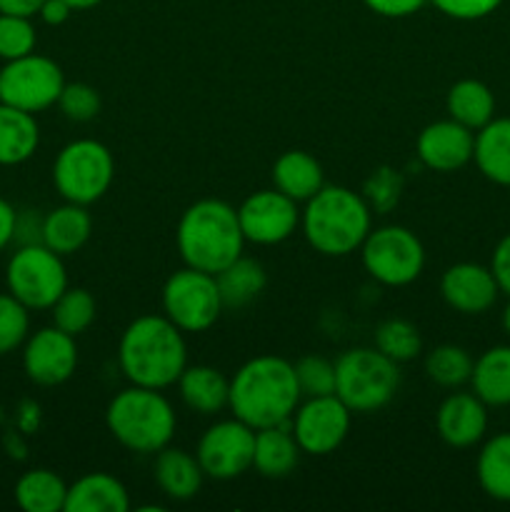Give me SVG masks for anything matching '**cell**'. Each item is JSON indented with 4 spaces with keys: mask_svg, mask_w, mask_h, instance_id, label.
<instances>
[{
    "mask_svg": "<svg viewBox=\"0 0 510 512\" xmlns=\"http://www.w3.org/2000/svg\"><path fill=\"white\" fill-rule=\"evenodd\" d=\"M300 398L293 363L278 355H258L240 365L230 380L228 408L245 425L260 430L290 423Z\"/></svg>",
    "mask_w": 510,
    "mask_h": 512,
    "instance_id": "cell-1",
    "label": "cell"
},
{
    "mask_svg": "<svg viewBox=\"0 0 510 512\" xmlns=\"http://www.w3.org/2000/svg\"><path fill=\"white\" fill-rule=\"evenodd\" d=\"M118 363L130 385L163 390L178 383L188 368L183 330L165 315H140L125 328Z\"/></svg>",
    "mask_w": 510,
    "mask_h": 512,
    "instance_id": "cell-2",
    "label": "cell"
},
{
    "mask_svg": "<svg viewBox=\"0 0 510 512\" xmlns=\"http://www.w3.org/2000/svg\"><path fill=\"white\" fill-rule=\"evenodd\" d=\"M175 243L188 268L220 273L225 265L243 255L245 235L238 210L225 200H198L180 215Z\"/></svg>",
    "mask_w": 510,
    "mask_h": 512,
    "instance_id": "cell-3",
    "label": "cell"
},
{
    "mask_svg": "<svg viewBox=\"0 0 510 512\" xmlns=\"http://www.w3.org/2000/svg\"><path fill=\"white\" fill-rule=\"evenodd\" d=\"M373 210L363 195L343 185H323L305 203L300 225L310 248L328 258L355 253L368 238Z\"/></svg>",
    "mask_w": 510,
    "mask_h": 512,
    "instance_id": "cell-4",
    "label": "cell"
},
{
    "mask_svg": "<svg viewBox=\"0 0 510 512\" xmlns=\"http://www.w3.org/2000/svg\"><path fill=\"white\" fill-rule=\"evenodd\" d=\"M105 423L123 448L133 453H158L173 440L175 410L160 390L130 385L110 400Z\"/></svg>",
    "mask_w": 510,
    "mask_h": 512,
    "instance_id": "cell-5",
    "label": "cell"
},
{
    "mask_svg": "<svg viewBox=\"0 0 510 512\" xmlns=\"http://www.w3.org/2000/svg\"><path fill=\"white\" fill-rule=\"evenodd\" d=\"M398 363L378 348H353L335 360V395L350 413H375L395 398Z\"/></svg>",
    "mask_w": 510,
    "mask_h": 512,
    "instance_id": "cell-6",
    "label": "cell"
},
{
    "mask_svg": "<svg viewBox=\"0 0 510 512\" xmlns=\"http://www.w3.org/2000/svg\"><path fill=\"white\" fill-rule=\"evenodd\" d=\"M115 178L113 153L98 140H73L53 163V183L68 203L90 205L103 198Z\"/></svg>",
    "mask_w": 510,
    "mask_h": 512,
    "instance_id": "cell-7",
    "label": "cell"
},
{
    "mask_svg": "<svg viewBox=\"0 0 510 512\" xmlns=\"http://www.w3.org/2000/svg\"><path fill=\"white\" fill-rule=\"evenodd\" d=\"M8 293L18 298L28 310H48L68 288L63 255L53 253L48 245H20L5 268Z\"/></svg>",
    "mask_w": 510,
    "mask_h": 512,
    "instance_id": "cell-8",
    "label": "cell"
},
{
    "mask_svg": "<svg viewBox=\"0 0 510 512\" xmlns=\"http://www.w3.org/2000/svg\"><path fill=\"white\" fill-rule=\"evenodd\" d=\"M368 275L390 288H403L420 278L425 268V248L413 230L403 225H385L370 230L360 245Z\"/></svg>",
    "mask_w": 510,
    "mask_h": 512,
    "instance_id": "cell-9",
    "label": "cell"
},
{
    "mask_svg": "<svg viewBox=\"0 0 510 512\" xmlns=\"http://www.w3.org/2000/svg\"><path fill=\"white\" fill-rule=\"evenodd\" d=\"M218 283L213 273L185 265L163 285V315L183 333H203L223 313Z\"/></svg>",
    "mask_w": 510,
    "mask_h": 512,
    "instance_id": "cell-10",
    "label": "cell"
},
{
    "mask_svg": "<svg viewBox=\"0 0 510 512\" xmlns=\"http://www.w3.org/2000/svg\"><path fill=\"white\" fill-rule=\"evenodd\" d=\"M63 85V68L55 60L30 53L8 60L5 68H0V103L35 115L50 105H58Z\"/></svg>",
    "mask_w": 510,
    "mask_h": 512,
    "instance_id": "cell-11",
    "label": "cell"
},
{
    "mask_svg": "<svg viewBox=\"0 0 510 512\" xmlns=\"http://www.w3.org/2000/svg\"><path fill=\"white\" fill-rule=\"evenodd\" d=\"M255 430L243 420H220L210 425L198 443L200 468L213 480H235L253 468Z\"/></svg>",
    "mask_w": 510,
    "mask_h": 512,
    "instance_id": "cell-12",
    "label": "cell"
},
{
    "mask_svg": "<svg viewBox=\"0 0 510 512\" xmlns=\"http://www.w3.org/2000/svg\"><path fill=\"white\" fill-rule=\"evenodd\" d=\"M350 408L338 395L308 398L293 413V435L308 455H328L343 445L350 430Z\"/></svg>",
    "mask_w": 510,
    "mask_h": 512,
    "instance_id": "cell-13",
    "label": "cell"
},
{
    "mask_svg": "<svg viewBox=\"0 0 510 512\" xmlns=\"http://www.w3.org/2000/svg\"><path fill=\"white\" fill-rule=\"evenodd\" d=\"M240 228L248 243L278 245L300 225V210L293 198L275 190H258L238 208Z\"/></svg>",
    "mask_w": 510,
    "mask_h": 512,
    "instance_id": "cell-14",
    "label": "cell"
},
{
    "mask_svg": "<svg viewBox=\"0 0 510 512\" xmlns=\"http://www.w3.org/2000/svg\"><path fill=\"white\" fill-rule=\"evenodd\" d=\"M25 375L35 385L55 388L65 380L73 378L78 368V345L73 335L63 333L60 328H40L38 333L25 340L23 350Z\"/></svg>",
    "mask_w": 510,
    "mask_h": 512,
    "instance_id": "cell-15",
    "label": "cell"
},
{
    "mask_svg": "<svg viewBox=\"0 0 510 512\" xmlns=\"http://www.w3.org/2000/svg\"><path fill=\"white\" fill-rule=\"evenodd\" d=\"M475 133L453 118L438 120L420 130L415 153L425 168L435 173H455L473 160Z\"/></svg>",
    "mask_w": 510,
    "mask_h": 512,
    "instance_id": "cell-16",
    "label": "cell"
},
{
    "mask_svg": "<svg viewBox=\"0 0 510 512\" xmlns=\"http://www.w3.org/2000/svg\"><path fill=\"white\" fill-rule=\"evenodd\" d=\"M443 300L463 315H480L495 305L500 288L493 270L478 263L450 265L440 280Z\"/></svg>",
    "mask_w": 510,
    "mask_h": 512,
    "instance_id": "cell-17",
    "label": "cell"
},
{
    "mask_svg": "<svg viewBox=\"0 0 510 512\" xmlns=\"http://www.w3.org/2000/svg\"><path fill=\"white\" fill-rule=\"evenodd\" d=\"M435 428L450 448H473L488 430V405L475 393H453L440 403Z\"/></svg>",
    "mask_w": 510,
    "mask_h": 512,
    "instance_id": "cell-18",
    "label": "cell"
},
{
    "mask_svg": "<svg viewBox=\"0 0 510 512\" xmlns=\"http://www.w3.org/2000/svg\"><path fill=\"white\" fill-rule=\"evenodd\" d=\"M300 453H303V450H300L293 430H288V423L255 430L253 468L258 470L263 478H288L295 470V465H298Z\"/></svg>",
    "mask_w": 510,
    "mask_h": 512,
    "instance_id": "cell-19",
    "label": "cell"
},
{
    "mask_svg": "<svg viewBox=\"0 0 510 512\" xmlns=\"http://www.w3.org/2000/svg\"><path fill=\"white\" fill-rule=\"evenodd\" d=\"M130 495L118 478L108 473H90L68 488L65 512H125Z\"/></svg>",
    "mask_w": 510,
    "mask_h": 512,
    "instance_id": "cell-20",
    "label": "cell"
},
{
    "mask_svg": "<svg viewBox=\"0 0 510 512\" xmlns=\"http://www.w3.org/2000/svg\"><path fill=\"white\" fill-rule=\"evenodd\" d=\"M153 478L168 498L190 500L198 495L205 473L195 455L165 445V448L158 450V455H155Z\"/></svg>",
    "mask_w": 510,
    "mask_h": 512,
    "instance_id": "cell-21",
    "label": "cell"
},
{
    "mask_svg": "<svg viewBox=\"0 0 510 512\" xmlns=\"http://www.w3.org/2000/svg\"><path fill=\"white\" fill-rule=\"evenodd\" d=\"M93 233L88 205L68 203L43 215V245L58 255H73L83 248Z\"/></svg>",
    "mask_w": 510,
    "mask_h": 512,
    "instance_id": "cell-22",
    "label": "cell"
},
{
    "mask_svg": "<svg viewBox=\"0 0 510 512\" xmlns=\"http://www.w3.org/2000/svg\"><path fill=\"white\" fill-rule=\"evenodd\" d=\"M180 398L193 413L215 415L230 403V380L210 365L185 368L178 378Z\"/></svg>",
    "mask_w": 510,
    "mask_h": 512,
    "instance_id": "cell-23",
    "label": "cell"
},
{
    "mask_svg": "<svg viewBox=\"0 0 510 512\" xmlns=\"http://www.w3.org/2000/svg\"><path fill=\"white\" fill-rule=\"evenodd\" d=\"M273 183L295 203H308L325 185L323 168L305 150H288L273 165Z\"/></svg>",
    "mask_w": 510,
    "mask_h": 512,
    "instance_id": "cell-24",
    "label": "cell"
},
{
    "mask_svg": "<svg viewBox=\"0 0 510 512\" xmlns=\"http://www.w3.org/2000/svg\"><path fill=\"white\" fill-rule=\"evenodd\" d=\"M473 160L485 178L510 188V118H493L475 133Z\"/></svg>",
    "mask_w": 510,
    "mask_h": 512,
    "instance_id": "cell-25",
    "label": "cell"
},
{
    "mask_svg": "<svg viewBox=\"0 0 510 512\" xmlns=\"http://www.w3.org/2000/svg\"><path fill=\"white\" fill-rule=\"evenodd\" d=\"M40 128L33 113L0 103V165H20L38 150Z\"/></svg>",
    "mask_w": 510,
    "mask_h": 512,
    "instance_id": "cell-26",
    "label": "cell"
},
{
    "mask_svg": "<svg viewBox=\"0 0 510 512\" xmlns=\"http://www.w3.org/2000/svg\"><path fill=\"white\" fill-rule=\"evenodd\" d=\"M445 108H448V115L455 123L478 133L483 125H488L495 118V95L480 80L463 78L448 90Z\"/></svg>",
    "mask_w": 510,
    "mask_h": 512,
    "instance_id": "cell-27",
    "label": "cell"
},
{
    "mask_svg": "<svg viewBox=\"0 0 510 512\" xmlns=\"http://www.w3.org/2000/svg\"><path fill=\"white\" fill-rule=\"evenodd\" d=\"M470 385L485 405H493V408L510 405V345L485 350L475 360Z\"/></svg>",
    "mask_w": 510,
    "mask_h": 512,
    "instance_id": "cell-28",
    "label": "cell"
},
{
    "mask_svg": "<svg viewBox=\"0 0 510 512\" xmlns=\"http://www.w3.org/2000/svg\"><path fill=\"white\" fill-rule=\"evenodd\" d=\"M215 283H218L225 308L238 310L253 303L263 293L265 285H268V275L258 260L240 255L233 263L225 265L220 273H215Z\"/></svg>",
    "mask_w": 510,
    "mask_h": 512,
    "instance_id": "cell-29",
    "label": "cell"
},
{
    "mask_svg": "<svg viewBox=\"0 0 510 512\" xmlns=\"http://www.w3.org/2000/svg\"><path fill=\"white\" fill-rule=\"evenodd\" d=\"M65 498L68 485L53 470H28L15 483V503L25 512H60L65 510Z\"/></svg>",
    "mask_w": 510,
    "mask_h": 512,
    "instance_id": "cell-30",
    "label": "cell"
},
{
    "mask_svg": "<svg viewBox=\"0 0 510 512\" xmlns=\"http://www.w3.org/2000/svg\"><path fill=\"white\" fill-rule=\"evenodd\" d=\"M478 483L500 503H510V433H498L483 445L478 455Z\"/></svg>",
    "mask_w": 510,
    "mask_h": 512,
    "instance_id": "cell-31",
    "label": "cell"
},
{
    "mask_svg": "<svg viewBox=\"0 0 510 512\" xmlns=\"http://www.w3.org/2000/svg\"><path fill=\"white\" fill-rule=\"evenodd\" d=\"M475 360L460 345H438L425 358V373L440 388H460L470 383Z\"/></svg>",
    "mask_w": 510,
    "mask_h": 512,
    "instance_id": "cell-32",
    "label": "cell"
},
{
    "mask_svg": "<svg viewBox=\"0 0 510 512\" xmlns=\"http://www.w3.org/2000/svg\"><path fill=\"white\" fill-rule=\"evenodd\" d=\"M50 310H53L55 328L78 338L80 333H85L93 325L98 305H95V298L85 288H65V293L55 300Z\"/></svg>",
    "mask_w": 510,
    "mask_h": 512,
    "instance_id": "cell-33",
    "label": "cell"
},
{
    "mask_svg": "<svg viewBox=\"0 0 510 512\" xmlns=\"http://www.w3.org/2000/svg\"><path fill=\"white\" fill-rule=\"evenodd\" d=\"M375 348L395 363H408V360L418 358L423 340L413 323L403 318H390L375 328Z\"/></svg>",
    "mask_w": 510,
    "mask_h": 512,
    "instance_id": "cell-34",
    "label": "cell"
},
{
    "mask_svg": "<svg viewBox=\"0 0 510 512\" xmlns=\"http://www.w3.org/2000/svg\"><path fill=\"white\" fill-rule=\"evenodd\" d=\"M295 368L300 395L305 398H323L335 395V363H330L323 355H303Z\"/></svg>",
    "mask_w": 510,
    "mask_h": 512,
    "instance_id": "cell-35",
    "label": "cell"
},
{
    "mask_svg": "<svg viewBox=\"0 0 510 512\" xmlns=\"http://www.w3.org/2000/svg\"><path fill=\"white\" fill-rule=\"evenodd\" d=\"M403 193V175L390 165H380L368 175L363 185V198L373 213H390Z\"/></svg>",
    "mask_w": 510,
    "mask_h": 512,
    "instance_id": "cell-36",
    "label": "cell"
},
{
    "mask_svg": "<svg viewBox=\"0 0 510 512\" xmlns=\"http://www.w3.org/2000/svg\"><path fill=\"white\" fill-rule=\"evenodd\" d=\"M28 308L10 293H0V355L13 353L28 340Z\"/></svg>",
    "mask_w": 510,
    "mask_h": 512,
    "instance_id": "cell-37",
    "label": "cell"
},
{
    "mask_svg": "<svg viewBox=\"0 0 510 512\" xmlns=\"http://www.w3.org/2000/svg\"><path fill=\"white\" fill-rule=\"evenodd\" d=\"M35 40H38V35H35L30 18L0 13V58L5 63L33 53Z\"/></svg>",
    "mask_w": 510,
    "mask_h": 512,
    "instance_id": "cell-38",
    "label": "cell"
},
{
    "mask_svg": "<svg viewBox=\"0 0 510 512\" xmlns=\"http://www.w3.org/2000/svg\"><path fill=\"white\" fill-rule=\"evenodd\" d=\"M100 93L88 83H65L58 98L60 113L73 123H90L100 113Z\"/></svg>",
    "mask_w": 510,
    "mask_h": 512,
    "instance_id": "cell-39",
    "label": "cell"
},
{
    "mask_svg": "<svg viewBox=\"0 0 510 512\" xmlns=\"http://www.w3.org/2000/svg\"><path fill=\"white\" fill-rule=\"evenodd\" d=\"M430 3L453 20H480L495 13L503 0H430Z\"/></svg>",
    "mask_w": 510,
    "mask_h": 512,
    "instance_id": "cell-40",
    "label": "cell"
},
{
    "mask_svg": "<svg viewBox=\"0 0 510 512\" xmlns=\"http://www.w3.org/2000/svg\"><path fill=\"white\" fill-rule=\"evenodd\" d=\"M363 3L383 18H408L430 0H363Z\"/></svg>",
    "mask_w": 510,
    "mask_h": 512,
    "instance_id": "cell-41",
    "label": "cell"
},
{
    "mask_svg": "<svg viewBox=\"0 0 510 512\" xmlns=\"http://www.w3.org/2000/svg\"><path fill=\"white\" fill-rule=\"evenodd\" d=\"M490 270H493L495 280H498L500 293L510 298V233L495 245L493 260H490Z\"/></svg>",
    "mask_w": 510,
    "mask_h": 512,
    "instance_id": "cell-42",
    "label": "cell"
},
{
    "mask_svg": "<svg viewBox=\"0 0 510 512\" xmlns=\"http://www.w3.org/2000/svg\"><path fill=\"white\" fill-rule=\"evenodd\" d=\"M40 18H43L45 25H63L65 20L73 15V8H70L65 0H45L43 5H40Z\"/></svg>",
    "mask_w": 510,
    "mask_h": 512,
    "instance_id": "cell-43",
    "label": "cell"
},
{
    "mask_svg": "<svg viewBox=\"0 0 510 512\" xmlns=\"http://www.w3.org/2000/svg\"><path fill=\"white\" fill-rule=\"evenodd\" d=\"M15 208L5 198H0V250L13 243L15 233Z\"/></svg>",
    "mask_w": 510,
    "mask_h": 512,
    "instance_id": "cell-44",
    "label": "cell"
},
{
    "mask_svg": "<svg viewBox=\"0 0 510 512\" xmlns=\"http://www.w3.org/2000/svg\"><path fill=\"white\" fill-rule=\"evenodd\" d=\"M45 0H0V13L20 15V18H33L40 13V5Z\"/></svg>",
    "mask_w": 510,
    "mask_h": 512,
    "instance_id": "cell-45",
    "label": "cell"
},
{
    "mask_svg": "<svg viewBox=\"0 0 510 512\" xmlns=\"http://www.w3.org/2000/svg\"><path fill=\"white\" fill-rule=\"evenodd\" d=\"M38 405L35 403H23L20 405V415H18V425L23 433H33L38 428Z\"/></svg>",
    "mask_w": 510,
    "mask_h": 512,
    "instance_id": "cell-46",
    "label": "cell"
},
{
    "mask_svg": "<svg viewBox=\"0 0 510 512\" xmlns=\"http://www.w3.org/2000/svg\"><path fill=\"white\" fill-rule=\"evenodd\" d=\"M65 3H68L73 10H88V8H95V5H100L103 0H65Z\"/></svg>",
    "mask_w": 510,
    "mask_h": 512,
    "instance_id": "cell-47",
    "label": "cell"
},
{
    "mask_svg": "<svg viewBox=\"0 0 510 512\" xmlns=\"http://www.w3.org/2000/svg\"><path fill=\"white\" fill-rule=\"evenodd\" d=\"M503 328H505V333L510 335V303L505 305V313H503Z\"/></svg>",
    "mask_w": 510,
    "mask_h": 512,
    "instance_id": "cell-48",
    "label": "cell"
}]
</instances>
